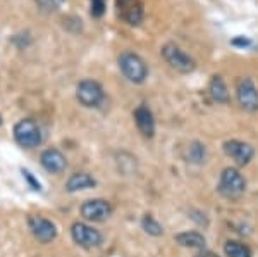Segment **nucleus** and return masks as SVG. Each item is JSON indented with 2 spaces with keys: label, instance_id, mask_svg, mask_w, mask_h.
I'll return each mask as SVG.
<instances>
[{
  "label": "nucleus",
  "instance_id": "nucleus-10",
  "mask_svg": "<svg viewBox=\"0 0 258 257\" xmlns=\"http://www.w3.org/2000/svg\"><path fill=\"white\" fill-rule=\"evenodd\" d=\"M112 214V205L103 198H93V200H86L81 205V216L88 221H105Z\"/></svg>",
  "mask_w": 258,
  "mask_h": 257
},
{
  "label": "nucleus",
  "instance_id": "nucleus-13",
  "mask_svg": "<svg viewBox=\"0 0 258 257\" xmlns=\"http://www.w3.org/2000/svg\"><path fill=\"white\" fill-rule=\"evenodd\" d=\"M40 163L48 173H52V175L62 173L66 169V166H68V161H66L64 154H62L60 150H57V148H48V150H45L40 157Z\"/></svg>",
  "mask_w": 258,
  "mask_h": 257
},
{
  "label": "nucleus",
  "instance_id": "nucleus-4",
  "mask_svg": "<svg viewBox=\"0 0 258 257\" xmlns=\"http://www.w3.org/2000/svg\"><path fill=\"white\" fill-rule=\"evenodd\" d=\"M246 188V181L243 175L234 168H226L220 175L219 181V192L226 197H238Z\"/></svg>",
  "mask_w": 258,
  "mask_h": 257
},
{
  "label": "nucleus",
  "instance_id": "nucleus-7",
  "mask_svg": "<svg viewBox=\"0 0 258 257\" xmlns=\"http://www.w3.org/2000/svg\"><path fill=\"white\" fill-rule=\"evenodd\" d=\"M71 235H73L74 242L83 248H95L102 243L100 231L85 225V223H74L73 228H71Z\"/></svg>",
  "mask_w": 258,
  "mask_h": 257
},
{
  "label": "nucleus",
  "instance_id": "nucleus-16",
  "mask_svg": "<svg viewBox=\"0 0 258 257\" xmlns=\"http://www.w3.org/2000/svg\"><path fill=\"white\" fill-rule=\"evenodd\" d=\"M209 92L212 95L215 102L219 104H227L229 102V92H227V86L224 80L220 76H214L210 80V85H209Z\"/></svg>",
  "mask_w": 258,
  "mask_h": 257
},
{
  "label": "nucleus",
  "instance_id": "nucleus-3",
  "mask_svg": "<svg viewBox=\"0 0 258 257\" xmlns=\"http://www.w3.org/2000/svg\"><path fill=\"white\" fill-rule=\"evenodd\" d=\"M14 138L24 148L38 147L41 143L40 126L33 119H21L14 126Z\"/></svg>",
  "mask_w": 258,
  "mask_h": 257
},
{
  "label": "nucleus",
  "instance_id": "nucleus-14",
  "mask_svg": "<svg viewBox=\"0 0 258 257\" xmlns=\"http://www.w3.org/2000/svg\"><path fill=\"white\" fill-rule=\"evenodd\" d=\"M95 185H97V181L88 173H74L68 180V183H66V190L73 193V192H80V190L93 188Z\"/></svg>",
  "mask_w": 258,
  "mask_h": 257
},
{
  "label": "nucleus",
  "instance_id": "nucleus-6",
  "mask_svg": "<svg viewBox=\"0 0 258 257\" xmlns=\"http://www.w3.org/2000/svg\"><path fill=\"white\" fill-rule=\"evenodd\" d=\"M119 18L129 26H138L145 18V7L141 0H115Z\"/></svg>",
  "mask_w": 258,
  "mask_h": 257
},
{
  "label": "nucleus",
  "instance_id": "nucleus-24",
  "mask_svg": "<svg viewBox=\"0 0 258 257\" xmlns=\"http://www.w3.org/2000/svg\"><path fill=\"white\" fill-rule=\"evenodd\" d=\"M195 257H220V255H217L215 252H210V250H202V252H198Z\"/></svg>",
  "mask_w": 258,
  "mask_h": 257
},
{
  "label": "nucleus",
  "instance_id": "nucleus-18",
  "mask_svg": "<svg viewBox=\"0 0 258 257\" xmlns=\"http://www.w3.org/2000/svg\"><path fill=\"white\" fill-rule=\"evenodd\" d=\"M205 145L200 143V142H193L188 145V150H186V159L189 161V163L193 164H200L203 159H205Z\"/></svg>",
  "mask_w": 258,
  "mask_h": 257
},
{
  "label": "nucleus",
  "instance_id": "nucleus-15",
  "mask_svg": "<svg viewBox=\"0 0 258 257\" xmlns=\"http://www.w3.org/2000/svg\"><path fill=\"white\" fill-rule=\"evenodd\" d=\"M176 242L182 247L188 248H203L205 247V237L198 231H184L176 235Z\"/></svg>",
  "mask_w": 258,
  "mask_h": 257
},
{
  "label": "nucleus",
  "instance_id": "nucleus-9",
  "mask_svg": "<svg viewBox=\"0 0 258 257\" xmlns=\"http://www.w3.org/2000/svg\"><path fill=\"white\" fill-rule=\"evenodd\" d=\"M28 226L35 238L41 243H50L57 237V228L50 219H45L41 216H30L28 218Z\"/></svg>",
  "mask_w": 258,
  "mask_h": 257
},
{
  "label": "nucleus",
  "instance_id": "nucleus-11",
  "mask_svg": "<svg viewBox=\"0 0 258 257\" xmlns=\"http://www.w3.org/2000/svg\"><path fill=\"white\" fill-rule=\"evenodd\" d=\"M224 152L231 159H234L239 166H246L255 156V150H253L251 145L241 142V140H227L224 143Z\"/></svg>",
  "mask_w": 258,
  "mask_h": 257
},
{
  "label": "nucleus",
  "instance_id": "nucleus-25",
  "mask_svg": "<svg viewBox=\"0 0 258 257\" xmlns=\"http://www.w3.org/2000/svg\"><path fill=\"white\" fill-rule=\"evenodd\" d=\"M0 124H2V116H0Z\"/></svg>",
  "mask_w": 258,
  "mask_h": 257
},
{
  "label": "nucleus",
  "instance_id": "nucleus-19",
  "mask_svg": "<svg viewBox=\"0 0 258 257\" xmlns=\"http://www.w3.org/2000/svg\"><path fill=\"white\" fill-rule=\"evenodd\" d=\"M141 226H143V230L147 231L148 235H152V237H160V235L164 233V228H162V225L153 216H150V214H147V216L143 218Z\"/></svg>",
  "mask_w": 258,
  "mask_h": 257
},
{
  "label": "nucleus",
  "instance_id": "nucleus-21",
  "mask_svg": "<svg viewBox=\"0 0 258 257\" xmlns=\"http://www.w3.org/2000/svg\"><path fill=\"white\" fill-rule=\"evenodd\" d=\"M36 4L43 11H57L64 4V0H36Z\"/></svg>",
  "mask_w": 258,
  "mask_h": 257
},
{
  "label": "nucleus",
  "instance_id": "nucleus-2",
  "mask_svg": "<svg viewBox=\"0 0 258 257\" xmlns=\"http://www.w3.org/2000/svg\"><path fill=\"white\" fill-rule=\"evenodd\" d=\"M162 57H164L170 68L176 69L179 73H191L197 68L193 57H189L188 54L182 50L181 47H177L176 43H165L164 47H162Z\"/></svg>",
  "mask_w": 258,
  "mask_h": 257
},
{
  "label": "nucleus",
  "instance_id": "nucleus-8",
  "mask_svg": "<svg viewBox=\"0 0 258 257\" xmlns=\"http://www.w3.org/2000/svg\"><path fill=\"white\" fill-rule=\"evenodd\" d=\"M236 97L243 109L258 111V90L251 78H241L236 85Z\"/></svg>",
  "mask_w": 258,
  "mask_h": 257
},
{
  "label": "nucleus",
  "instance_id": "nucleus-17",
  "mask_svg": "<svg viewBox=\"0 0 258 257\" xmlns=\"http://www.w3.org/2000/svg\"><path fill=\"white\" fill-rule=\"evenodd\" d=\"M224 252H226L227 257H251V248L241 242H236V240H229L224 245Z\"/></svg>",
  "mask_w": 258,
  "mask_h": 257
},
{
  "label": "nucleus",
  "instance_id": "nucleus-12",
  "mask_svg": "<svg viewBox=\"0 0 258 257\" xmlns=\"http://www.w3.org/2000/svg\"><path fill=\"white\" fill-rule=\"evenodd\" d=\"M135 123L138 126L140 133L147 138H152L155 135V119H153L152 111L147 106H138L135 111Z\"/></svg>",
  "mask_w": 258,
  "mask_h": 257
},
{
  "label": "nucleus",
  "instance_id": "nucleus-5",
  "mask_svg": "<svg viewBox=\"0 0 258 257\" xmlns=\"http://www.w3.org/2000/svg\"><path fill=\"white\" fill-rule=\"evenodd\" d=\"M76 97L81 106L98 107L103 102V88L95 80H83L76 88Z\"/></svg>",
  "mask_w": 258,
  "mask_h": 257
},
{
  "label": "nucleus",
  "instance_id": "nucleus-20",
  "mask_svg": "<svg viewBox=\"0 0 258 257\" xmlns=\"http://www.w3.org/2000/svg\"><path fill=\"white\" fill-rule=\"evenodd\" d=\"M105 9H107V4L105 0H91V16L93 18H102L105 14Z\"/></svg>",
  "mask_w": 258,
  "mask_h": 257
},
{
  "label": "nucleus",
  "instance_id": "nucleus-23",
  "mask_svg": "<svg viewBox=\"0 0 258 257\" xmlns=\"http://www.w3.org/2000/svg\"><path fill=\"white\" fill-rule=\"evenodd\" d=\"M231 45L239 47V48H244V47H249V45H251V40H249L248 36H236V38L231 41Z\"/></svg>",
  "mask_w": 258,
  "mask_h": 257
},
{
  "label": "nucleus",
  "instance_id": "nucleus-22",
  "mask_svg": "<svg viewBox=\"0 0 258 257\" xmlns=\"http://www.w3.org/2000/svg\"><path fill=\"white\" fill-rule=\"evenodd\" d=\"M21 173H23V178H24V180H26L28 183L31 185V188H33V190H36V192H40V190H41V185H40V181L36 180L35 176H33V173H30L28 169H21Z\"/></svg>",
  "mask_w": 258,
  "mask_h": 257
},
{
  "label": "nucleus",
  "instance_id": "nucleus-1",
  "mask_svg": "<svg viewBox=\"0 0 258 257\" xmlns=\"http://www.w3.org/2000/svg\"><path fill=\"white\" fill-rule=\"evenodd\" d=\"M119 68L131 83H143L148 78V66L138 54L122 52L119 56Z\"/></svg>",
  "mask_w": 258,
  "mask_h": 257
}]
</instances>
